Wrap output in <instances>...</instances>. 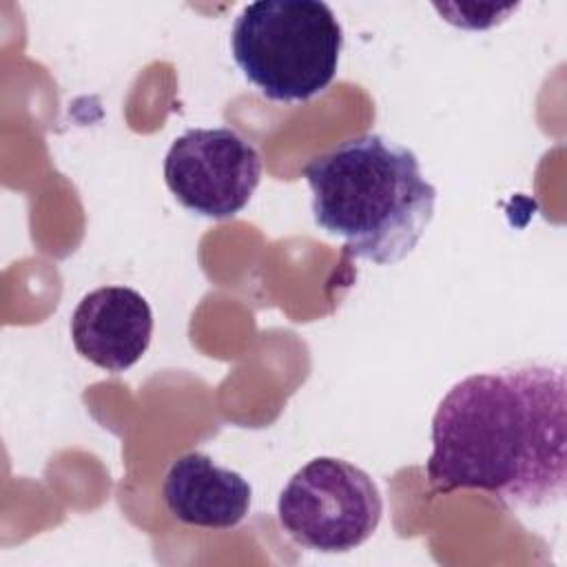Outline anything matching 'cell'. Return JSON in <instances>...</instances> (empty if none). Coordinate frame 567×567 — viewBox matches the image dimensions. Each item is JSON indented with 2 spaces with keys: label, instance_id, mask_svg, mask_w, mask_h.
Listing matches in <instances>:
<instances>
[{
  "label": "cell",
  "instance_id": "5",
  "mask_svg": "<svg viewBox=\"0 0 567 567\" xmlns=\"http://www.w3.org/2000/svg\"><path fill=\"white\" fill-rule=\"evenodd\" d=\"M261 179V155L228 126L188 128L164 157V182L190 213L228 219L252 197Z\"/></svg>",
  "mask_w": 567,
  "mask_h": 567
},
{
  "label": "cell",
  "instance_id": "2",
  "mask_svg": "<svg viewBox=\"0 0 567 567\" xmlns=\"http://www.w3.org/2000/svg\"><path fill=\"white\" fill-rule=\"evenodd\" d=\"M312 219L343 239L348 255L388 266L405 259L423 237L436 188L419 157L379 133H363L303 166Z\"/></svg>",
  "mask_w": 567,
  "mask_h": 567
},
{
  "label": "cell",
  "instance_id": "1",
  "mask_svg": "<svg viewBox=\"0 0 567 567\" xmlns=\"http://www.w3.org/2000/svg\"><path fill=\"white\" fill-rule=\"evenodd\" d=\"M434 494L478 489L503 507H545L567 489V383L560 363H512L456 381L432 416Z\"/></svg>",
  "mask_w": 567,
  "mask_h": 567
},
{
  "label": "cell",
  "instance_id": "7",
  "mask_svg": "<svg viewBox=\"0 0 567 567\" xmlns=\"http://www.w3.org/2000/svg\"><path fill=\"white\" fill-rule=\"evenodd\" d=\"M252 487L235 470L221 467L210 454L193 450L171 463L162 498L173 518L202 529H233L250 509Z\"/></svg>",
  "mask_w": 567,
  "mask_h": 567
},
{
  "label": "cell",
  "instance_id": "6",
  "mask_svg": "<svg viewBox=\"0 0 567 567\" xmlns=\"http://www.w3.org/2000/svg\"><path fill=\"white\" fill-rule=\"evenodd\" d=\"M69 328L78 354L106 372H124L151 346L153 310L128 286H100L78 301Z\"/></svg>",
  "mask_w": 567,
  "mask_h": 567
},
{
  "label": "cell",
  "instance_id": "3",
  "mask_svg": "<svg viewBox=\"0 0 567 567\" xmlns=\"http://www.w3.org/2000/svg\"><path fill=\"white\" fill-rule=\"evenodd\" d=\"M343 29L321 0H257L230 31L244 78L272 102H308L337 75Z\"/></svg>",
  "mask_w": 567,
  "mask_h": 567
},
{
  "label": "cell",
  "instance_id": "4",
  "mask_svg": "<svg viewBox=\"0 0 567 567\" xmlns=\"http://www.w3.org/2000/svg\"><path fill=\"white\" fill-rule=\"evenodd\" d=\"M383 498L359 465L317 456L301 465L277 498L279 527L301 547L343 554L363 545L379 527Z\"/></svg>",
  "mask_w": 567,
  "mask_h": 567
}]
</instances>
